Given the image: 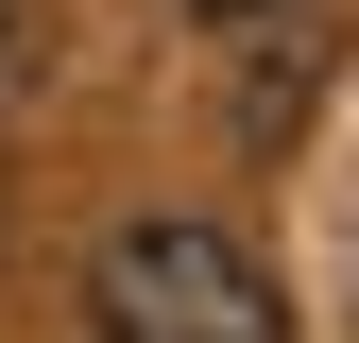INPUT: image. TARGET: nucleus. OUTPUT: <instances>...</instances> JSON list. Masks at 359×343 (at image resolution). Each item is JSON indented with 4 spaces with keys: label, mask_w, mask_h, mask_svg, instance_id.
<instances>
[{
    "label": "nucleus",
    "mask_w": 359,
    "mask_h": 343,
    "mask_svg": "<svg viewBox=\"0 0 359 343\" xmlns=\"http://www.w3.org/2000/svg\"><path fill=\"white\" fill-rule=\"evenodd\" d=\"M205 18H274V0H205Z\"/></svg>",
    "instance_id": "nucleus-2"
},
{
    "label": "nucleus",
    "mask_w": 359,
    "mask_h": 343,
    "mask_svg": "<svg viewBox=\"0 0 359 343\" xmlns=\"http://www.w3.org/2000/svg\"><path fill=\"white\" fill-rule=\"evenodd\" d=\"M86 326L103 343H291V292L222 224H120L86 257Z\"/></svg>",
    "instance_id": "nucleus-1"
}]
</instances>
